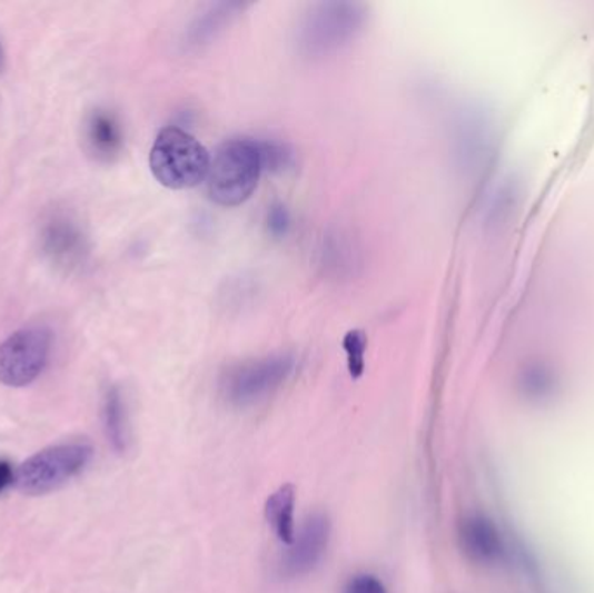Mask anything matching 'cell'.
<instances>
[{
	"instance_id": "obj_6",
	"label": "cell",
	"mask_w": 594,
	"mask_h": 593,
	"mask_svg": "<svg viewBox=\"0 0 594 593\" xmlns=\"http://www.w3.org/2000/svg\"><path fill=\"white\" fill-rule=\"evenodd\" d=\"M52 335L44 326H28L0 345V383L21 388L36 382L51 354Z\"/></svg>"
},
{
	"instance_id": "obj_12",
	"label": "cell",
	"mask_w": 594,
	"mask_h": 593,
	"mask_svg": "<svg viewBox=\"0 0 594 593\" xmlns=\"http://www.w3.org/2000/svg\"><path fill=\"white\" fill-rule=\"evenodd\" d=\"M294 506H296V490L293 484L278 487L270 498L266 500L265 515L274 533L284 545H293L296 537L294 524Z\"/></svg>"
},
{
	"instance_id": "obj_7",
	"label": "cell",
	"mask_w": 594,
	"mask_h": 593,
	"mask_svg": "<svg viewBox=\"0 0 594 593\" xmlns=\"http://www.w3.org/2000/svg\"><path fill=\"white\" fill-rule=\"evenodd\" d=\"M457 540L464 557L485 570L513 565L515 543L494 518L482 512L464 515L457 526Z\"/></svg>"
},
{
	"instance_id": "obj_10",
	"label": "cell",
	"mask_w": 594,
	"mask_h": 593,
	"mask_svg": "<svg viewBox=\"0 0 594 593\" xmlns=\"http://www.w3.org/2000/svg\"><path fill=\"white\" fill-rule=\"evenodd\" d=\"M244 8L246 6L240 4V2L210 4L188 24L185 37H182V45L191 51L206 48L231 23L234 18L240 14V11H244Z\"/></svg>"
},
{
	"instance_id": "obj_2",
	"label": "cell",
	"mask_w": 594,
	"mask_h": 593,
	"mask_svg": "<svg viewBox=\"0 0 594 593\" xmlns=\"http://www.w3.org/2000/svg\"><path fill=\"white\" fill-rule=\"evenodd\" d=\"M209 168V151L185 129L169 126L155 138L150 169L164 187L172 190L197 187L206 181Z\"/></svg>"
},
{
	"instance_id": "obj_3",
	"label": "cell",
	"mask_w": 594,
	"mask_h": 593,
	"mask_svg": "<svg viewBox=\"0 0 594 593\" xmlns=\"http://www.w3.org/2000/svg\"><path fill=\"white\" fill-rule=\"evenodd\" d=\"M367 9L357 2L311 6L297 29V46L306 57H327L348 46L364 29Z\"/></svg>"
},
{
	"instance_id": "obj_13",
	"label": "cell",
	"mask_w": 594,
	"mask_h": 593,
	"mask_svg": "<svg viewBox=\"0 0 594 593\" xmlns=\"http://www.w3.org/2000/svg\"><path fill=\"white\" fill-rule=\"evenodd\" d=\"M103 422L108 443L117 453H126L129 446L126 401L119 386H110L103 398Z\"/></svg>"
},
{
	"instance_id": "obj_5",
	"label": "cell",
	"mask_w": 594,
	"mask_h": 593,
	"mask_svg": "<svg viewBox=\"0 0 594 593\" xmlns=\"http://www.w3.org/2000/svg\"><path fill=\"white\" fill-rule=\"evenodd\" d=\"M293 355L278 354L238 364L226 370L221 392L231 406L247 407L274 394L293 375Z\"/></svg>"
},
{
	"instance_id": "obj_4",
	"label": "cell",
	"mask_w": 594,
	"mask_h": 593,
	"mask_svg": "<svg viewBox=\"0 0 594 593\" xmlns=\"http://www.w3.org/2000/svg\"><path fill=\"white\" fill-rule=\"evenodd\" d=\"M92 447L86 443H65L33 454L17 472V486L28 496H42L67 486L91 463Z\"/></svg>"
},
{
	"instance_id": "obj_15",
	"label": "cell",
	"mask_w": 594,
	"mask_h": 593,
	"mask_svg": "<svg viewBox=\"0 0 594 593\" xmlns=\"http://www.w3.org/2000/svg\"><path fill=\"white\" fill-rule=\"evenodd\" d=\"M261 157L263 168L270 169V171H284L293 164V154L286 145L266 141V144H261Z\"/></svg>"
},
{
	"instance_id": "obj_14",
	"label": "cell",
	"mask_w": 594,
	"mask_h": 593,
	"mask_svg": "<svg viewBox=\"0 0 594 593\" xmlns=\"http://www.w3.org/2000/svg\"><path fill=\"white\" fill-rule=\"evenodd\" d=\"M353 247L341 236L327 237L321 249V264L336 274H341L345 268H352Z\"/></svg>"
},
{
	"instance_id": "obj_11",
	"label": "cell",
	"mask_w": 594,
	"mask_h": 593,
	"mask_svg": "<svg viewBox=\"0 0 594 593\" xmlns=\"http://www.w3.org/2000/svg\"><path fill=\"white\" fill-rule=\"evenodd\" d=\"M83 138L89 154L105 162L116 159L123 147V132L119 119L101 108L89 113L83 126Z\"/></svg>"
},
{
	"instance_id": "obj_17",
	"label": "cell",
	"mask_w": 594,
	"mask_h": 593,
	"mask_svg": "<svg viewBox=\"0 0 594 593\" xmlns=\"http://www.w3.org/2000/svg\"><path fill=\"white\" fill-rule=\"evenodd\" d=\"M345 593H388L379 577L373 574H357L345 586Z\"/></svg>"
},
{
	"instance_id": "obj_19",
	"label": "cell",
	"mask_w": 594,
	"mask_h": 593,
	"mask_svg": "<svg viewBox=\"0 0 594 593\" xmlns=\"http://www.w3.org/2000/svg\"><path fill=\"white\" fill-rule=\"evenodd\" d=\"M12 484H17V472L9 459L0 458V494L9 490Z\"/></svg>"
},
{
	"instance_id": "obj_1",
	"label": "cell",
	"mask_w": 594,
	"mask_h": 593,
	"mask_svg": "<svg viewBox=\"0 0 594 593\" xmlns=\"http://www.w3.org/2000/svg\"><path fill=\"white\" fill-rule=\"evenodd\" d=\"M263 168L261 144L250 138L225 141L210 159L207 188L210 199L225 208L246 202L258 187Z\"/></svg>"
},
{
	"instance_id": "obj_16",
	"label": "cell",
	"mask_w": 594,
	"mask_h": 593,
	"mask_svg": "<svg viewBox=\"0 0 594 593\" xmlns=\"http://www.w3.org/2000/svg\"><path fill=\"white\" fill-rule=\"evenodd\" d=\"M345 348L348 352L349 375L353 378H360L362 373H364V335L362 333H349L345 342Z\"/></svg>"
},
{
	"instance_id": "obj_18",
	"label": "cell",
	"mask_w": 594,
	"mask_h": 593,
	"mask_svg": "<svg viewBox=\"0 0 594 593\" xmlns=\"http://www.w3.org/2000/svg\"><path fill=\"white\" fill-rule=\"evenodd\" d=\"M266 224H268V230H270L271 236H287V231L290 228L289 211L281 204H275L268 211V216H266Z\"/></svg>"
},
{
	"instance_id": "obj_8",
	"label": "cell",
	"mask_w": 594,
	"mask_h": 593,
	"mask_svg": "<svg viewBox=\"0 0 594 593\" xmlns=\"http://www.w3.org/2000/svg\"><path fill=\"white\" fill-rule=\"evenodd\" d=\"M329 521L325 515H309L299 534L294 537L293 545L281 557V576L299 577L311 573L324 557L329 545Z\"/></svg>"
},
{
	"instance_id": "obj_9",
	"label": "cell",
	"mask_w": 594,
	"mask_h": 593,
	"mask_svg": "<svg viewBox=\"0 0 594 593\" xmlns=\"http://www.w3.org/2000/svg\"><path fill=\"white\" fill-rule=\"evenodd\" d=\"M42 246L52 264L67 270L79 267L86 255V239L82 231L65 216H56L48 221L42 231Z\"/></svg>"
}]
</instances>
